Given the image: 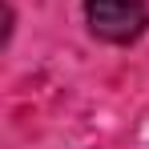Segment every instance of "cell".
<instances>
[{"instance_id":"obj_1","label":"cell","mask_w":149,"mask_h":149,"mask_svg":"<svg viewBox=\"0 0 149 149\" xmlns=\"http://www.w3.org/2000/svg\"><path fill=\"white\" fill-rule=\"evenodd\" d=\"M85 20L93 36L109 45H129L145 32L149 8L145 0H85Z\"/></svg>"}]
</instances>
